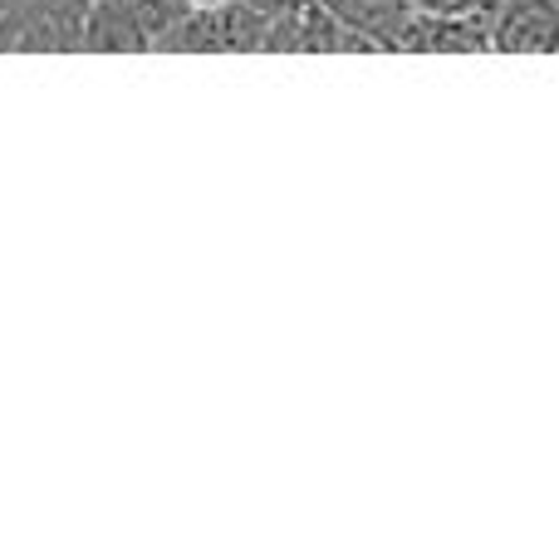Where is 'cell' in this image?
<instances>
[{
  "label": "cell",
  "mask_w": 559,
  "mask_h": 559,
  "mask_svg": "<svg viewBox=\"0 0 559 559\" xmlns=\"http://www.w3.org/2000/svg\"><path fill=\"white\" fill-rule=\"evenodd\" d=\"M265 25L261 15L246 0H222V5H202L187 10L182 25H173L157 49L167 55H261L265 49Z\"/></svg>",
  "instance_id": "1"
},
{
  "label": "cell",
  "mask_w": 559,
  "mask_h": 559,
  "mask_svg": "<svg viewBox=\"0 0 559 559\" xmlns=\"http://www.w3.org/2000/svg\"><path fill=\"white\" fill-rule=\"evenodd\" d=\"M88 0H15L0 10V49L15 55H79Z\"/></svg>",
  "instance_id": "2"
},
{
  "label": "cell",
  "mask_w": 559,
  "mask_h": 559,
  "mask_svg": "<svg viewBox=\"0 0 559 559\" xmlns=\"http://www.w3.org/2000/svg\"><path fill=\"white\" fill-rule=\"evenodd\" d=\"M261 55H373L324 0H299L265 25Z\"/></svg>",
  "instance_id": "3"
},
{
  "label": "cell",
  "mask_w": 559,
  "mask_h": 559,
  "mask_svg": "<svg viewBox=\"0 0 559 559\" xmlns=\"http://www.w3.org/2000/svg\"><path fill=\"white\" fill-rule=\"evenodd\" d=\"M496 10H466V15H432L413 10L397 55H491Z\"/></svg>",
  "instance_id": "4"
},
{
  "label": "cell",
  "mask_w": 559,
  "mask_h": 559,
  "mask_svg": "<svg viewBox=\"0 0 559 559\" xmlns=\"http://www.w3.org/2000/svg\"><path fill=\"white\" fill-rule=\"evenodd\" d=\"M559 0H501L491 20V55H555Z\"/></svg>",
  "instance_id": "5"
},
{
  "label": "cell",
  "mask_w": 559,
  "mask_h": 559,
  "mask_svg": "<svg viewBox=\"0 0 559 559\" xmlns=\"http://www.w3.org/2000/svg\"><path fill=\"white\" fill-rule=\"evenodd\" d=\"M358 39H364L373 55H397L403 45V29L413 20V0H324Z\"/></svg>",
  "instance_id": "6"
},
{
  "label": "cell",
  "mask_w": 559,
  "mask_h": 559,
  "mask_svg": "<svg viewBox=\"0 0 559 559\" xmlns=\"http://www.w3.org/2000/svg\"><path fill=\"white\" fill-rule=\"evenodd\" d=\"M84 49H94V55H147L153 35L138 15V0H88Z\"/></svg>",
  "instance_id": "7"
},
{
  "label": "cell",
  "mask_w": 559,
  "mask_h": 559,
  "mask_svg": "<svg viewBox=\"0 0 559 559\" xmlns=\"http://www.w3.org/2000/svg\"><path fill=\"white\" fill-rule=\"evenodd\" d=\"M246 5H255V10H261V15H265V20H275V15H280V10L299 5V0H246Z\"/></svg>",
  "instance_id": "8"
},
{
  "label": "cell",
  "mask_w": 559,
  "mask_h": 559,
  "mask_svg": "<svg viewBox=\"0 0 559 559\" xmlns=\"http://www.w3.org/2000/svg\"><path fill=\"white\" fill-rule=\"evenodd\" d=\"M187 10H202V5H222V0H182Z\"/></svg>",
  "instance_id": "9"
},
{
  "label": "cell",
  "mask_w": 559,
  "mask_h": 559,
  "mask_svg": "<svg viewBox=\"0 0 559 559\" xmlns=\"http://www.w3.org/2000/svg\"><path fill=\"white\" fill-rule=\"evenodd\" d=\"M5 5H15V0H0V10H5Z\"/></svg>",
  "instance_id": "10"
}]
</instances>
